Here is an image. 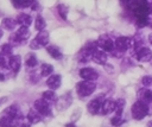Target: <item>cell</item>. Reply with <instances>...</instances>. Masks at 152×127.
<instances>
[{"label": "cell", "mask_w": 152, "mask_h": 127, "mask_svg": "<svg viewBox=\"0 0 152 127\" xmlns=\"http://www.w3.org/2000/svg\"><path fill=\"white\" fill-rule=\"evenodd\" d=\"M95 89H96V84L93 81H86L84 80V81L78 82L76 84V91L82 97H86V96L91 95Z\"/></svg>", "instance_id": "obj_1"}, {"label": "cell", "mask_w": 152, "mask_h": 127, "mask_svg": "<svg viewBox=\"0 0 152 127\" xmlns=\"http://www.w3.org/2000/svg\"><path fill=\"white\" fill-rule=\"evenodd\" d=\"M147 114H148L147 103H145V102L141 101V100L134 102V104L132 106V116H133L135 120H141V119H144Z\"/></svg>", "instance_id": "obj_2"}, {"label": "cell", "mask_w": 152, "mask_h": 127, "mask_svg": "<svg viewBox=\"0 0 152 127\" xmlns=\"http://www.w3.org/2000/svg\"><path fill=\"white\" fill-rule=\"evenodd\" d=\"M135 56L139 62H150L152 59V51L148 47L139 46L135 50Z\"/></svg>", "instance_id": "obj_3"}, {"label": "cell", "mask_w": 152, "mask_h": 127, "mask_svg": "<svg viewBox=\"0 0 152 127\" xmlns=\"http://www.w3.org/2000/svg\"><path fill=\"white\" fill-rule=\"evenodd\" d=\"M34 109L37 112H39L42 115H51V107L49 104L48 101H45L44 99H40V100H36L34 102Z\"/></svg>", "instance_id": "obj_4"}, {"label": "cell", "mask_w": 152, "mask_h": 127, "mask_svg": "<svg viewBox=\"0 0 152 127\" xmlns=\"http://www.w3.org/2000/svg\"><path fill=\"white\" fill-rule=\"evenodd\" d=\"M97 45H99L103 51H106V52H112L113 49L115 47L113 40H112L110 38H108V37H101V38H99Z\"/></svg>", "instance_id": "obj_5"}, {"label": "cell", "mask_w": 152, "mask_h": 127, "mask_svg": "<svg viewBox=\"0 0 152 127\" xmlns=\"http://www.w3.org/2000/svg\"><path fill=\"white\" fill-rule=\"evenodd\" d=\"M80 76L86 81H94L99 77V74L93 68H83L80 70Z\"/></svg>", "instance_id": "obj_6"}, {"label": "cell", "mask_w": 152, "mask_h": 127, "mask_svg": "<svg viewBox=\"0 0 152 127\" xmlns=\"http://www.w3.org/2000/svg\"><path fill=\"white\" fill-rule=\"evenodd\" d=\"M114 45H115V47H116L119 51H121V52L127 51V50L131 47V39L127 38V37H119V38H116Z\"/></svg>", "instance_id": "obj_7"}, {"label": "cell", "mask_w": 152, "mask_h": 127, "mask_svg": "<svg viewBox=\"0 0 152 127\" xmlns=\"http://www.w3.org/2000/svg\"><path fill=\"white\" fill-rule=\"evenodd\" d=\"M7 66L13 71V72H18L19 71V69H20V66H21V59H20V57L19 56H10V59H8V62H7Z\"/></svg>", "instance_id": "obj_8"}, {"label": "cell", "mask_w": 152, "mask_h": 127, "mask_svg": "<svg viewBox=\"0 0 152 127\" xmlns=\"http://www.w3.org/2000/svg\"><path fill=\"white\" fill-rule=\"evenodd\" d=\"M61 82H62V78L59 75H50L49 78L46 80V84L51 90L58 89L61 85Z\"/></svg>", "instance_id": "obj_9"}, {"label": "cell", "mask_w": 152, "mask_h": 127, "mask_svg": "<svg viewBox=\"0 0 152 127\" xmlns=\"http://www.w3.org/2000/svg\"><path fill=\"white\" fill-rule=\"evenodd\" d=\"M91 59L97 63V64H104L107 62V55H106V51L103 50H95L91 55Z\"/></svg>", "instance_id": "obj_10"}, {"label": "cell", "mask_w": 152, "mask_h": 127, "mask_svg": "<svg viewBox=\"0 0 152 127\" xmlns=\"http://www.w3.org/2000/svg\"><path fill=\"white\" fill-rule=\"evenodd\" d=\"M103 101H101V99H95V100H91L89 103H88V112L93 115L97 114L100 110H101V104H102Z\"/></svg>", "instance_id": "obj_11"}, {"label": "cell", "mask_w": 152, "mask_h": 127, "mask_svg": "<svg viewBox=\"0 0 152 127\" xmlns=\"http://www.w3.org/2000/svg\"><path fill=\"white\" fill-rule=\"evenodd\" d=\"M113 110H115V101H113L110 99L104 100L102 102V104H101V113L103 115H106V114L112 113Z\"/></svg>", "instance_id": "obj_12"}, {"label": "cell", "mask_w": 152, "mask_h": 127, "mask_svg": "<svg viewBox=\"0 0 152 127\" xmlns=\"http://www.w3.org/2000/svg\"><path fill=\"white\" fill-rule=\"evenodd\" d=\"M5 116H10V118H13V119H19V118H21V113H20V110H19V108L17 107V106H8L5 110H4V113H2Z\"/></svg>", "instance_id": "obj_13"}, {"label": "cell", "mask_w": 152, "mask_h": 127, "mask_svg": "<svg viewBox=\"0 0 152 127\" xmlns=\"http://www.w3.org/2000/svg\"><path fill=\"white\" fill-rule=\"evenodd\" d=\"M15 36H17L18 42H19V44H20V43L26 42V39L30 37V31H28V28H27L26 26H20V27L17 30Z\"/></svg>", "instance_id": "obj_14"}, {"label": "cell", "mask_w": 152, "mask_h": 127, "mask_svg": "<svg viewBox=\"0 0 152 127\" xmlns=\"http://www.w3.org/2000/svg\"><path fill=\"white\" fill-rule=\"evenodd\" d=\"M70 102H71V97L68 94H65L64 96H62L61 99L57 100V106L56 107H57L58 110H63V109H65V108L69 107Z\"/></svg>", "instance_id": "obj_15"}, {"label": "cell", "mask_w": 152, "mask_h": 127, "mask_svg": "<svg viewBox=\"0 0 152 127\" xmlns=\"http://www.w3.org/2000/svg\"><path fill=\"white\" fill-rule=\"evenodd\" d=\"M34 39L37 40V43H38L40 46H46L48 43H49V33H48L45 30L39 31V33L36 36Z\"/></svg>", "instance_id": "obj_16"}, {"label": "cell", "mask_w": 152, "mask_h": 127, "mask_svg": "<svg viewBox=\"0 0 152 127\" xmlns=\"http://www.w3.org/2000/svg\"><path fill=\"white\" fill-rule=\"evenodd\" d=\"M17 23H18L20 26H26V27H28V26L31 25V23H32V18H31L28 14H26V13H20V14L17 17Z\"/></svg>", "instance_id": "obj_17"}, {"label": "cell", "mask_w": 152, "mask_h": 127, "mask_svg": "<svg viewBox=\"0 0 152 127\" xmlns=\"http://www.w3.org/2000/svg\"><path fill=\"white\" fill-rule=\"evenodd\" d=\"M18 122L15 119L10 118V116H2L0 119V127H17Z\"/></svg>", "instance_id": "obj_18"}, {"label": "cell", "mask_w": 152, "mask_h": 127, "mask_svg": "<svg viewBox=\"0 0 152 127\" xmlns=\"http://www.w3.org/2000/svg\"><path fill=\"white\" fill-rule=\"evenodd\" d=\"M139 100L144 101L145 103L152 102V90L150 89H142L139 91Z\"/></svg>", "instance_id": "obj_19"}, {"label": "cell", "mask_w": 152, "mask_h": 127, "mask_svg": "<svg viewBox=\"0 0 152 127\" xmlns=\"http://www.w3.org/2000/svg\"><path fill=\"white\" fill-rule=\"evenodd\" d=\"M27 120L31 123H37V122H39L42 120V114L39 112H37L36 109L34 110H30L28 114H27Z\"/></svg>", "instance_id": "obj_20"}, {"label": "cell", "mask_w": 152, "mask_h": 127, "mask_svg": "<svg viewBox=\"0 0 152 127\" xmlns=\"http://www.w3.org/2000/svg\"><path fill=\"white\" fill-rule=\"evenodd\" d=\"M17 24H18L17 20L11 19V18H5V19L2 20V26H4L6 30H8V31H12L13 28H15V25H17Z\"/></svg>", "instance_id": "obj_21"}, {"label": "cell", "mask_w": 152, "mask_h": 127, "mask_svg": "<svg viewBox=\"0 0 152 127\" xmlns=\"http://www.w3.org/2000/svg\"><path fill=\"white\" fill-rule=\"evenodd\" d=\"M43 99L45 100V101H48L49 103L50 102H55V101H57V96H56V94H55V91L53 90H46V91H44L43 93Z\"/></svg>", "instance_id": "obj_22"}, {"label": "cell", "mask_w": 152, "mask_h": 127, "mask_svg": "<svg viewBox=\"0 0 152 127\" xmlns=\"http://www.w3.org/2000/svg\"><path fill=\"white\" fill-rule=\"evenodd\" d=\"M46 50H48V52L51 55L52 58H55V59H61V58H62V52H61L56 46H48Z\"/></svg>", "instance_id": "obj_23"}, {"label": "cell", "mask_w": 152, "mask_h": 127, "mask_svg": "<svg viewBox=\"0 0 152 127\" xmlns=\"http://www.w3.org/2000/svg\"><path fill=\"white\" fill-rule=\"evenodd\" d=\"M45 20H44V18L42 17V15H38L37 18H36V21H34V27H36V30L37 31H43L44 28H45Z\"/></svg>", "instance_id": "obj_24"}, {"label": "cell", "mask_w": 152, "mask_h": 127, "mask_svg": "<svg viewBox=\"0 0 152 127\" xmlns=\"http://www.w3.org/2000/svg\"><path fill=\"white\" fill-rule=\"evenodd\" d=\"M52 71H53V68H52L51 64H46L45 63L40 68V75L42 76H50L52 74Z\"/></svg>", "instance_id": "obj_25"}, {"label": "cell", "mask_w": 152, "mask_h": 127, "mask_svg": "<svg viewBox=\"0 0 152 127\" xmlns=\"http://www.w3.org/2000/svg\"><path fill=\"white\" fill-rule=\"evenodd\" d=\"M57 9H58V14L61 15V18H62V19H64V20H66V15H68V7H66L65 5H63V4H61V5H58Z\"/></svg>", "instance_id": "obj_26"}, {"label": "cell", "mask_w": 152, "mask_h": 127, "mask_svg": "<svg viewBox=\"0 0 152 127\" xmlns=\"http://www.w3.org/2000/svg\"><path fill=\"white\" fill-rule=\"evenodd\" d=\"M124 107H125V100H124V99H119L118 101H115V110H116V115H121Z\"/></svg>", "instance_id": "obj_27"}, {"label": "cell", "mask_w": 152, "mask_h": 127, "mask_svg": "<svg viewBox=\"0 0 152 127\" xmlns=\"http://www.w3.org/2000/svg\"><path fill=\"white\" fill-rule=\"evenodd\" d=\"M25 63H26V65H27L28 68H34V66L37 65L38 61H37V58H36L34 55H30V56L27 57V59H26Z\"/></svg>", "instance_id": "obj_28"}, {"label": "cell", "mask_w": 152, "mask_h": 127, "mask_svg": "<svg viewBox=\"0 0 152 127\" xmlns=\"http://www.w3.org/2000/svg\"><path fill=\"white\" fill-rule=\"evenodd\" d=\"M1 53L4 56H11L12 55V45L11 44H4L1 46Z\"/></svg>", "instance_id": "obj_29"}, {"label": "cell", "mask_w": 152, "mask_h": 127, "mask_svg": "<svg viewBox=\"0 0 152 127\" xmlns=\"http://www.w3.org/2000/svg\"><path fill=\"white\" fill-rule=\"evenodd\" d=\"M137 25L139 27H144L146 25H148V20H147V17H137V20H135Z\"/></svg>", "instance_id": "obj_30"}, {"label": "cell", "mask_w": 152, "mask_h": 127, "mask_svg": "<svg viewBox=\"0 0 152 127\" xmlns=\"http://www.w3.org/2000/svg\"><path fill=\"white\" fill-rule=\"evenodd\" d=\"M110 123L113 125V126H120V125H122L124 123V120L121 119V115H115L114 118H112L110 119Z\"/></svg>", "instance_id": "obj_31"}, {"label": "cell", "mask_w": 152, "mask_h": 127, "mask_svg": "<svg viewBox=\"0 0 152 127\" xmlns=\"http://www.w3.org/2000/svg\"><path fill=\"white\" fill-rule=\"evenodd\" d=\"M141 82H142V84L144 85H151L152 84V76H144L142 77V80H141Z\"/></svg>", "instance_id": "obj_32"}, {"label": "cell", "mask_w": 152, "mask_h": 127, "mask_svg": "<svg viewBox=\"0 0 152 127\" xmlns=\"http://www.w3.org/2000/svg\"><path fill=\"white\" fill-rule=\"evenodd\" d=\"M30 45H31V47H32V49H34V50H37V49H40V47H42V46H40V45L37 43V40H36V39H33V40L30 43Z\"/></svg>", "instance_id": "obj_33"}, {"label": "cell", "mask_w": 152, "mask_h": 127, "mask_svg": "<svg viewBox=\"0 0 152 127\" xmlns=\"http://www.w3.org/2000/svg\"><path fill=\"white\" fill-rule=\"evenodd\" d=\"M0 66H1V68H6V66H7V62H6L5 57H4V55H2V56L0 55Z\"/></svg>", "instance_id": "obj_34"}, {"label": "cell", "mask_w": 152, "mask_h": 127, "mask_svg": "<svg viewBox=\"0 0 152 127\" xmlns=\"http://www.w3.org/2000/svg\"><path fill=\"white\" fill-rule=\"evenodd\" d=\"M30 125H31V122H23V123H20V127H30Z\"/></svg>", "instance_id": "obj_35"}, {"label": "cell", "mask_w": 152, "mask_h": 127, "mask_svg": "<svg viewBox=\"0 0 152 127\" xmlns=\"http://www.w3.org/2000/svg\"><path fill=\"white\" fill-rule=\"evenodd\" d=\"M148 42H150V43L152 44V32H151V33L148 34Z\"/></svg>", "instance_id": "obj_36"}, {"label": "cell", "mask_w": 152, "mask_h": 127, "mask_svg": "<svg viewBox=\"0 0 152 127\" xmlns=\"http://www.w3.org/2000/svg\"><path fill=\"white\" fill-rule=\"evenodd\" d=\"M65 127H76V126H75L74 123H66V125H65Z\"/></svg>", "instance_id": "obj_37"}, {"label": "cell", "mask_w": 152, "mask_h": 127, "mask_svg": "<svg viewBox=\"0 0 152 127\" xmlns=\"http://www.w3.org/2000/svg\"><path fill=\"white\" fill-rule=\"evenodd\" d=\"M4 80H5V77H4V75L0 72V82H1V81H4Z\"/></svg>", "instance_id": "obj_38"}, {"label": "cell", "mask_w": 152, "mask_h": 127, "mask_svg": "<svg viewBox=\"0 0 152 127\" xmlns=\"http://www.w3.org/2000/svg\"><path fill=\"white\" fill-rule=\"evenodd\" d=\"M1 37H2V30L0 28V38H1Z\"/></svg>", "instance_id": "obj_39"}, {"label": "cell", "mask_w": 152, "mask_h": 127, "mask_svg": "<svg viewBox=\"0 0 152 127\" xmlns=\"http://www.w3.org/2000/svg\"><path fill=\"white\" fill-rule=\"evenodd\" d=\"M148 127H152V121H151V122L148 123Z\"/></svg>", "instance_id": "obj_40"}, {"label": "cell", "mask_w": 152, "mask_h": 127, "mask_svg": "<svg viewBox=\"0 0 152 127\" xmlns=\"http://www.w3.org/2000/svg\"><path fill=\"white\" fill-rule=\"evenodd\" d=\"M5 100H6V99H2V100H0V103H1L2 101H5Z\"/></svg>", "instance_id": "obj_41"}, {"label": "cell", "mask_w": 152, "mask_h": 127, "mask_svg": "<svg viewBox=\"0 0 152 127\" xmlns=\"http://www.w3.org/2000/svg\"><path fill=\"white\" fill-rule=\"evenodd\" d=\"M151 27H152V25H151Z\"/></svg>", "instance_id": "obj_42"}]
</instances>
